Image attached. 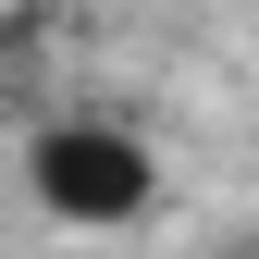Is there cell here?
Masks as SVG:
<instances>
[{
    "instance_id": "1",
    "label": "cell",
    "mask_w": 259,
    "mask_h": 259,
    "mask_svg": "<svg viewBox=\"0 0 259 259\" xmlns=\"http://www.w3.org/2000/svg\"><path fill=\"white\" fill-rule=\"evenodd\" d=\"M25 198H37L50 222H74V235H111V222H148L160 210V148L136 136V123H37L25 136Z\"/></svg>"
}]
</instances>
